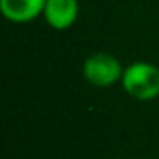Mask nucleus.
Segmentation results:
<instances>
[{"mask_svg":"<svg viewBox=\"0 0 159 159\" xmlns=\"http://www.w3.org/2000/svg\"><path fill=\"white\" fill-rule=\"evenodd\" d=\"M122 81L127 94L137 99H152L159 94V69L155 66L133 64L124 71Z\"/></svg>","mask_w":159,"mask_h":159,"instance_id":"f257e3e1","label":"nucleus"},{"mask_svg":"<svg viewBox=\"0 0 159 159\" xmlns=\"http://www.w3.org/2000/svg\"><path fill=\"white\" fill-rule=\"evenodd\" d=\"M122 75V67L118 60L111 54L98 52L84 62V77L96 86H109L118 81Z\"/></svg>","mask_w":159,"mask_h":159,"instance_id":"f03ea898","label":"nucleus"},{"mask_svg":"<svg viewBox=\"0 0 159 159\" xmlns=\"http://www.w3.org/2000/svg\"><path fill=\"white\" fill-rule=\"evenodd\" d=\"M47 0H0L2 13L15 23H25L41 13L45 10Z\"/></svg>","mask_w":159,"mask_h":159,"instance_id":"7ed1b4c3","label":"nucleus"},{"mask_svg":"<svg viewBox=\"0 0 159 159\" xmlns=\"http://www.w3.org/2000/svg\"><path fill=\"white\" fill-rule=\"evenodd\" d=\"M45 17L52 28L64 30L77 19V0H47Z\"/></svg>","mask_w":159,"mask_h":159,"instance_id":"20e7f679","label":"nucleus"}]
</instances>
